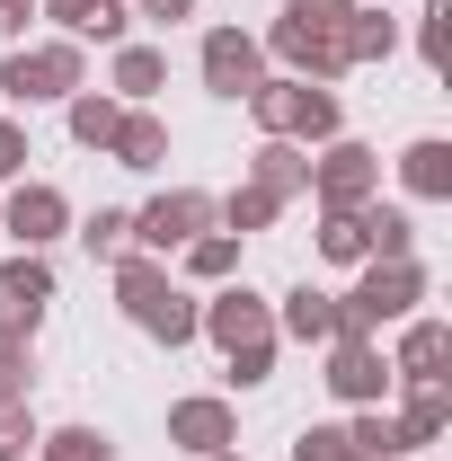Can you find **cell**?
<instances>
[{"instance_id": "e0dca14e", "label": "cell", "mask_w": 452, "mask_h": 461, "mask_svg": "<svg viewBox=\"0 0 452 461\" xmlns=\"http://www.w3.org/2000/svg\"><path fill=\"white\" fill-rule=\"evenodd\" d=\"M276 338H293V346H329V338H338V293H329V285H293V293H276Z\"/></svg>"}, {"instance_id": "e575fe53", "label": "cell", "mask_w": 452, "mask_h": 461, "mask_svg": "<svg viewBox=\"0 0 452 461\" xmlns=\"http://www.w3.org/2000/svg\"><path fill=\"white\" fill-rule=\"evenodd\" d=\"M27 160H36L27 124H18V115H0V186H18V177H27Z\"/></svg>"}, {"instance_id": "6da1fadb", "label": "cell", "mask_w": 452, "mask_h": 461, "mask_svg": "<svg viewBox=\"0 0 452 461\" xmlns=\"http://www.w3.org/2000/svg\"><path fill=\"white\" fill-rule=\"evenodd\" d=\"M240 107H249V124H258V142H302V151H320V142H338V133H346L338 89L293 80V71H267Z\"/></svg>"}, {"instance_id": "74e56055", "label": "cell", "mask_w": 452, "mask_h": 461, "mask_svg": "<svg viewBox=\"0 0 452 461\" xmlns=\"http://www.w3.org/2000/svg\"><path fill=\"white\" fill-rule=\"evenodd\" d=\"M124 9H133V18H151V27H186L204 0H124Z\"/></svg>"}, {"instance_id": "8d00e7d4", "label": "cell", "mask_w": 452, "mask_h": 461, "mask_svg": "<svg viewBox=\"0 0 452 461\" xmlns=\"http://www.w3.org/2000/svg\"><path fill=\"white\" fill-rule=\"evenodd\" d=\"M0 391L9 400H36V346H0Z\"/></svg>"}, {"instance_id": "b9f144b4", "label": "cell", "mask_w": 452, "mask_h": 461, "mask_svg": "<svg viewBox=\"0 0 452 461\" xmlns=\"http://www.w3.org/2000/svg\"><path fill=\"white\" fill-rule=\"evenodd\" d=\"M0 461H18V453H0Z\"/></svg>"}, {"instance_id": "ba28073f", "label": "cell", "mask_w": 452, "mask_h": 461, "mask_svg": "<svg viewBox=\"0 0 452 461\" xmlns=\"http://www.w3.org/2000/svg\"><path fill=\"white\" fill-rule=\"evenodd\" d=\"M0 230H9V249H54V240H71V195L54 177H18L0 195Z\"/></svg>"}, {"instance_id": "ac0fdd59", "label": "cell", "mask_w": 452, "mask_h": 461, "mask_svg": "<svg viewBox=\"0 0 452 461\" xmlns=\"http://www.w3.org/2000/svg\"><path fill=\"white\" fill-rule=\"evenodd\" d=\"M249 186L276 195V204H302V195H311V151H302V142H258V151H249Z\"/></svg>"}, {"instance_id": "f35d334b", "label": "cell", "mask_w": 452, "mask_h": 461, "mask_svg": "<svg viewBox=\"0 0 452 461\" xmlns=\"http://www.w3.org/2000/svg\"><path fill=\"white\" fill-rule=\"evenodd\" d=\"M417 54L426 71H444V9H417Z\"/></svg>"}, {"instance_id": "4316f807", "label": "cell", "mask_w": 452, "mask_h": 461, "mask_svg": "<svg viewBox=\"0 0 452 461\" xmlns=\"http://www.w3.org/2000/svg\"><path fill=\"white\" fill-rule=\"evenodd\" d=\"M346 444H355V461H408L399 453V426H391V400L382 408H346Z\"/></svg>"}, {"instance_id": "9c48e42d", "label": "cell", "mask_w": 452, "mask_h": 461, "mask_svg": "<svg viewBox=\"0 0 452 461\" xmlns=\"http://www.w3.org/2000/svg\"><path fill=\"white\" fill-rule=\"evenodd\" d=\"M169 444L186 461L240 453V408H231V391H186V400H169Z\"/></svg>"}, {"instance_id": "ab89813d", "label": "cell", "mask_w": 452, "mask_h": 461, "mask_svg": "<svg viewBox=\"0 0 452 461\" xmlns=\"http://www.w3.org/2000/svg\"><path fill=\"white\" fill-rule=\"evenodd\" d=\"M27 18H36V0H0V45H27Z\"/></svg>"}, {"instance_id": "30bf717a", "label": "cell", "mask_w": 452, "mask_h": 461, "mask_svg": "<svg viewBox=\"0 0 452 461\" xmlns=\"http://www.w3.org/2000/svg\"><path fill=\"white\" fill-rule=\"evenodd\" d=\"M195 71H204V89H213V98H231V107H240V98L267 80V45H258L249 27H204Z\"/></svg>"}, {"instance_id": "5b68a950", "label": "cell", "mask_w": 452, "mask_h": 461, "mask_svg": "<svg viewBox=\"0 0 452 461\" xmlns=\"http://www.w3.org/2000/svg\"><path fill=\"white\" fill-rule=\"evenodd\" d=\"M195 230H213V195L204 186H160L151 204H133V249L142 258H177Z\"/></svg>"}, {"instance_id": "d590c367", "label": "cell", "mask_w": 452, "mask_h": 461, "mask_svg": "<svg viewBox=\"0 0 452 461\" xmlns=\"http://www.w3.org/2000/svg\"><path fill=\"white\" fill-rule=\"evenodd\" d=\"M36 329H45V302H9L0 293V346H36Z\"/></svg>"}, {"instance_id": "2e32d148", "label": "cell", "mask_w": 452, "mask_h": 461, "mask_svg": "<svg viewBox=\"0 0 452 461\" xmlns=\"http://www.w3.org/2000/svg\"><path fill=\"white\" fill-rule=\"evenodd\" d=\"M107 160H115V169H133V177L169 169V115H160V107H124V124H115V142H107Z\"/></svg>"}, {"instance_id": "8fae6325", "label": "cell", "mask_w": 452, "mask_h": 461, "mask_svg": "<svg viewBox=\"0 0 452 461\" xmlns=\"http://www.w3.org/2000/svg\"><path fill=\"white\" fill-rule=\"evenodd\" d=\"M258 45H267V71H293V80H320V89H329L338 71H355L338 36H320V27H293V18H276V27L258 36Z\"/></svg>"}, {"instance_id": "484cf974", "label": "cell", "mask_w": 452, "mask_h": 461, "mask_svg": "<svg viewBox=\"0 0 452 461\" xmlns=\"http://www.w3.org/2000/svg\"><path fill=\"white\" fill-rule=\"evenodd\" d=\"M71 240L98 258V267H115L124 249H133V213L124 204H98V213H71Z\"/></svg>"}, {"instance_id": "4fadbf2b", "label": "cell", "mask_w": 452, "mask_h": 461, "mask_svg": "<svg viewBox=\"0 0 452 461\" xmlns=\"http://www.w3.org/2000/svg\"><path fill=\"white\" fill-rule=\"evenodd\" d=\"M36 18H54V36H71V45H107V54L133 36L124 0H36Z\"/></svg>"}, {"instance_id": "d4e9b609", "label": "cell", "mask_w": 452, "mask_h": 461, "mask_svg": "<svg viewBox=\"0 0 452 461\" xmlns=\"http://www.w3.org/2000/svg\"><path fill=\"white\" fill-rule=\"evenodd\" d=\"M355 213H364V249H373V258H417V213H408V204H382V195H373V204H355Z\"/></svg>"}, {"instance_id": "9a60e30c", "label": "cell", "mask_w": 452, "mask_h": 461, "mask_svg": "<svg viewBox=\"0 0 452 461\" xmlns=\"http://www.w3.org/2000/svg\"><path fill=\"white\" fill-rule=\"evenodd\" d=\"M391 169H399V195L408 204H452V142L444 133H417Z\"/></svg>"}, {"instance_id": "44dd1931", "label": "cell", "mask_w": 452, "mask_h": 461, "mask_svg": "<svg viewBox=\"0 0 452 461\" xmlns=\"http://www.w3.org/2000/svg\"><path fill=\"white\" fill-rule=\"evenodd\" d=\"M240 249H249V240H231V230H195L169 267H186V285H195V293H213V285H231V276H240Z\"/></svg>"}, {"instance_id": "5bb4252c", "label": "cell", "mask_w": 452, "mask_h": 461, "mask_svg": "<svg viewBox=\"0 0 452 461\" xmlns=\"http://www.w3.org/2000/svg\"><path fill=\"white\" fill-rule=\"evenodd\" d=\"M169 89V54L160 45H142V36H124L107 54V98H124V107H151Z\"/></svg>"}, {"instance_id": "4dcf8cb0", "label": "cell", "mask_w": 452, "mask_h": 461, "mask_svg": "<svg viewBox=\"0 0 452 461\" xmlns=\"http://www.w3.org/2000/svg\"><path fill=\"white\" fill-rule=\"evenodd\" d=\"M276 355H284V338H258V346H240V355H222L231 373V391H267V382H276Z\"/></svg>"}, {"instance_id": "f1b7e54d", "label": "cell", "mask_w": 452, "mask_h": 461, "mask_svg": "<svg viewBox=\"0 0 452 461\" xmlns=\"http://www.w3.org/2000/svg\"><path fill=\"white\" fill-rule=\"evenodd\" d=\"M0 293L9 302H54V258L45 249H9L0 258Z\"/></svg>"}, {"instance_id": "83f0119b", "label": "cell", "mask_w": 452, "mask_h": 461, "mask_svg": "<svg viewBox=\"0 0 452 461\" xmlns=\"http://www.w3.org/2000/svg\"><path fill=\"white\" fill-rule=\"evenodd\" d=\"M36 461H115V435L107 426H45Z\"/></svg>"}, {"instance_id": "1f68e13d", "label": "cell", "mask_w": 452, "mask_h": 461, "mask_svg": "<svg viewBox=\"0 0 452 461\" xmlns=\"http://www.w3.org/2000/svg\"><path fill=\"white\" fill-rule=\"evenodd\" d=\"M36 435H45V426H36V400H9V391H0V453H36Z\"/></svg>"}, {"instance_id": "603a6c76", "label": "cell", "mask_w": 452, "mask_h": 461, "mask_svg": "<svg viewBox=\"0 0 452 461\" xmlns=\"http://www.w3.org/2000/svg\"><path fill=\"white\" fill-rule=\"evenodd\" d=\"M195 311H204V293H186V285H169L160 293V302H151V311H142V320H133V329H142V338L151 346H195Z\"/></svg>"}, {"instance_id": "277c9868", "label": "cell", "mask_w": 452, "mask_h": 461, "mask_svg": "<svg viewBox=\"0 0 452 461\" xmlns=\"http://www.w3.org/2000/svg\"><path fill=\"white\" fill-rule=\"evenodd\" d=\"M373 195H382V151H373V142L338 133V142H320V151H311V204L355 213V204H373Z\"/></svg>"}, {"instance_id": "7c38bea8", "label": "cell", "mask_w": 452, "mask_h": 461, "mask_svg": "<svg viewBox=\"0 0 452 461\" xmlns=\"http://www.w3.org/2000/svg\"><path fill=\"white\" fill-rule=\"evenodd\" d=\"M391 382H452V320H435V311H408L399 320Z\"/></svg>"}, {"instance_id": "cb8c5ba5", "label": "cell", "mask_w": 452, "mask_h": 461, "mask_svg": "<svg viewBox=\"0 0 452 461\" xmlns=\"http://www.w3.org/2000/svg\"><path fill=\"white\" fill-rule=\"evenodd\" d=\"M276 195H258V186H249V177H240V186H231V195H213V230H231V240H258V230H276Z\"/></svg>"}, {"instance_id": "60d3db41", "label": "cell", "mask_w": 452, "mask_h": 461, "mask_svg": "<svg viewBox=\"0 0 452 461\" xmlns=\"http://www.w3.org/2000/svg\"><path fill=\"white\" fill-rule=\"evenodd\" d=\"M213 461H240V453H213Z\"/></svg>"}, {"instance_id": "f546056e", "label": "cell", "mask_w": 452, "mask_h": 461, "mask_svg": "<svg viewBox=\"0 0 452 461\" xmlns=\"http://www.w3.org/2000/svg\"><path fill=\"white\" fill-rule=\"evenodd\" d=\"M320 258H329V267H364V258H373V249H364V213H329V204H320Z\"/></svg>"}, {"instance_id": "52a82bcc", "label": "cell", "mask_w": 452, "mask_h": 461, "mask_svg": "<svg viewBox=\"0 0 452 461\" xmlns=\"http://www.w3.org/2000/svg\"><path fill=\"white\" fill-rule=\"evenodd\" d=\"M320 355H329L320 382H329L338 408H382L391 400V355H382V338H329Z\"/></svg>"}, {"instance_id": "836d02e7", "label": "cell", "mask_w": 452, "mask_h": 461, "mask_svg": "<svg viewBox=\"0 0 452 461\" xmlns=\"http://www.w3.org/2000/svg\"><path fill=\"white\" fill-rule=\"evenodd\" d=\"M293 461H355V444H346V426H302Z\"/></svg>"}, {"instance_id": "7a4b0ae2", "label": "cell", "mask_w": 452, "mask_h": 461, "mask_svg": "<svg viewBox=\"0 0 452 461\" xmlns=\"http://www.w3.org/2000/svg\"><path fill=\"white\" fill-rule=\"evenodd\" d=\"M426 293H435L426 258H364L355 285L338 293V338H382V329H399V320L426 302Z\"/></svg>"}, {"instance_id": "8992f818", "label": "cell", "mask_w": 452, "mask_h": 461, "mask_svg": "<svg viewBox=\"0 0 452 461\" xmlns=\"http://www.w3.org/2000/svg\"><path fill=\"white\" fill-rule=\"evenodd\" d=\"M195 338H213L222 355H240V346L276 338V302L249 285V276H231V285H213V293H204V311H195Z\"/></svg>"}, {"instance_id": "d6986e66", "label": "cell", "mask_w": 452, "mask_h": 461, "mask_svg": "<svg viewBox=\"0 0 452 461\" xmlns=\"http://www.w3.org/2000/svg\"><path fill=\"white\" fill-rule=\"evenodd\" d=\"M399 36H408V27H399V9H391V0H355V18L338 27L346 62H391V54H399Z\"/></svg>"}, {"instance_id": "ffe728a7", "label": "cell", "mask_w": 452, "mask_h": 461, "mask_svg": "<svg viewBox=\"0 0 452 461\" xmlns=\"http://www.w3.org/2000/svg\"><path fill=\"white\" fill-rule=\"evenodd\" d=\"M107 276H115V311H124V320H142V311H151V302L177 285V276H169V258H142V249H124Z\"/></svg>"}, {"instance_id": "d6a6232c", "label": "cell", "mask_w": 452, "mask_h": 461, "mask_svg": "<svg viewBox=\"0 0 452 461\" xmlns=\"http://www.w3.org/2000/svg\"><path fill=\"white\" fill-rule=\"evenodd\" d=\"M276 18H293V27H320V36H338L346 18H355V0H284Z\"/></svg>"}, {"instance_id": "7402d4cb", "label": "cell", "mask_w": 452, "mask_h": 461, "mask_svg": "<svg viewBox=\"0 0 452 461\" xmlns=\"http://www.w3.org/2000/svg\"><path fill=\"white\" fill-rule=\"evenodd\" d=\"M62 124H71V142H80V151H98V160H107L115 124H124V98H107V89H71V98H62Z\"/></svg>"}, {"instance_id": "3957f363", "label": "cell", "mask_w": 452, "mask_h": 461, "mask_svg": "<svg viewBox=\"0 0 452 461\" xmlns=\"http://www.w3.org/2000/svg\"><path fill=\"white\" fill-rule=\"evenodd\" d=\"M71 89H89V45H71V36H36V45H9L0 54V98L18 115L62 107Z\"/></svg>"}]
</instances>
